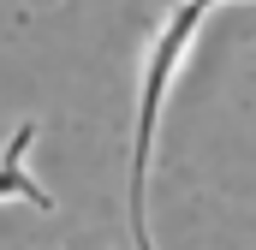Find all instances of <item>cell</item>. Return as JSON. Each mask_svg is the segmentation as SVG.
I'll list each match as a JSON object with an SVG mask.
<instances>
[{
	"label": "cell",
	"mask_w": 256,
	"mask_h": 250,
	"mask_svg": "<svg viewBox=\"0 0 256 250\" xmlns=\"http://www.w3.org/2000/svg\"><path fill=\"white\" fill-rule=\"evenodd\" d=\"M214 0H191L185 12L167 18V30L155 36V54H149V72H143V108H137V149H131V226H137V250H149V232H143V185H149V143H155V114H161V96L173 84V72L191 48L196 24Z\"/></svg>",
	"instance_id": "6da1fadb"
},
{
	"label": "cell",
	"mask_w": 256,
	"mask_h": 250,
	"mask_svg": "<svg viewBox=\"0 0 256 250\" xmlns=\"http://www.w3.org/2000/svg\"><path fill=\"white\" fill-rule=\"evenodd\" d=\"M30 137H36L30 125L12 137V149H6V161H0V196H24V202H42V208H48L54 196H48V190H42L30 173H24V167H18V161H24V149H30Z\"/></svg>",
	"instance_id": "7a4b0ae2"
}]
</instances>
